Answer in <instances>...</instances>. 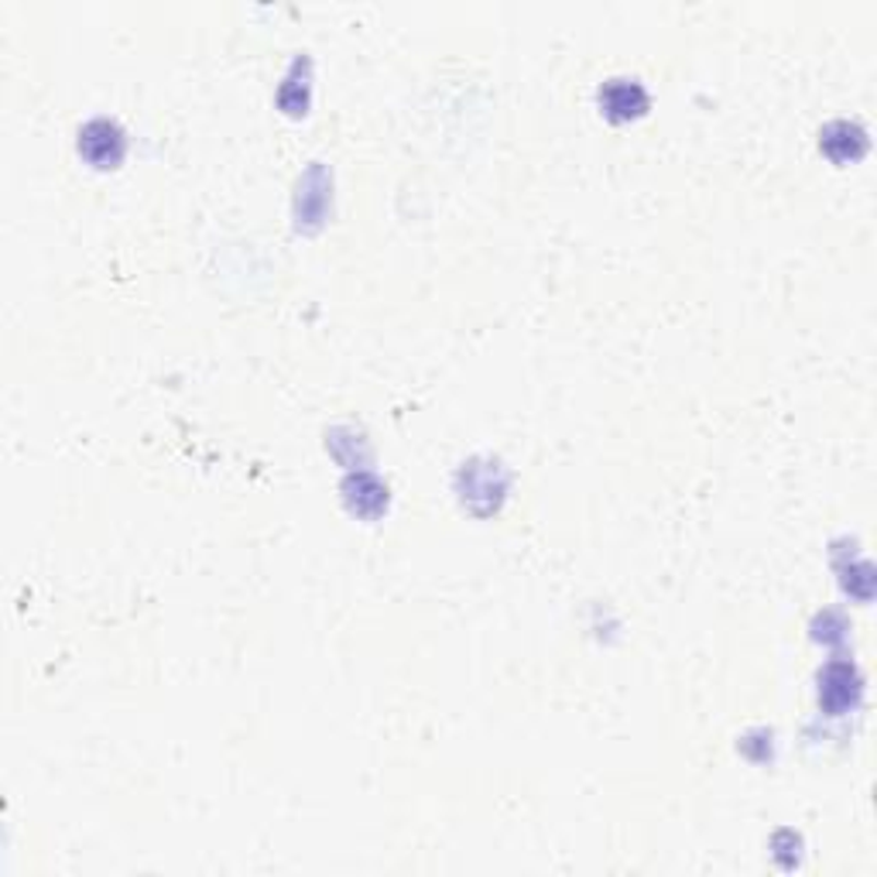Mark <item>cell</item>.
I'll use <instances>...</instances> for the list:
<instances>
[{"instance_id":"cell-1","label":"cell","mask_w":877,"mask_h":877,"mask_svg":"<svg viewBox=\"0 0 877 877\" xmlns=\"http://www.w3.org/2000/svg\"><path fill=\"white\" fill-rule=\"evenodd\" d=\"M80 151L86 154L90 162L96 165H117L120 154H124V135L120 127L107 124V120H96L83 131V141H80Z\"/></svg>"},{"instance_id":"cell-2","label":"cell","mask_w":877,"mask_h":877,"mask_svg":"<svg viewBox=\"0 0 877 877\" xmlns=\"http://www.w3.org/2000/svg\"><path fill=\"white\" fill-rule=\"evenodd\" d=\"M600 103L613 120H624V117H634L648 107V96H644V90L631 80H610L600 90Z\"/></svg>"}]
</instances>
